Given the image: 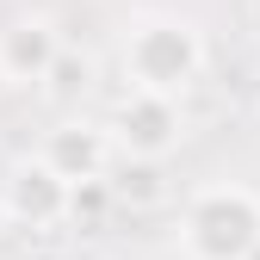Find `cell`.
Returning <instances> with one entry per match:
<instances>
[{
    "label": "cell",
    "mask_w": 260,
    "mask_h": 260,
    "mask_svg": "<svg viewBox=\"0 0 260 260\" xmlns=\"http://www.w3.org/2000/svg\"><path fill=\"white\" fill-rule=\"evenodd\" d=\"M112 137L118 155L137 168H161L180 143H186V106L180 93H149V87H124V100L112 112Z\"/></svg>",
    "instance_id": "cell-3"
},
{
    "label": "cell",
    "mask_w": 260,
    "mask_h": 260,
    "mask_svg": "<svg viewBox=\"0 0 260 260\" xmlns=\"http://www.w3.org/2000/svg\"><path fill=\"white\" fill-rule=\"evenodd\" d=\"M50 168L62 180H75V186H100L112 174V161H118V137H112V124H93V118H69V124H56L44 149H38Z\"/></svg>",
    "instance_id": "cell-5"
},
{
    "label": "cell",
    "mask_w": 260,
    "mask_h": 260,
    "mask_svg": "<svg viewBox=\"0 0 260 260\" xmlns=\"http://www.w3.org/2000/svg\"><path fill=\"white\" fill-rule=\"evenodd\" d=\"M0 199L19 230H56L62 217H75V180H62L44 155H31V161H13Z\"/></svg>",
    "instance_id": "cell-4"
},
{
    "label": "cell",
    "mask_w": 260,
    "mask_h": 260,
    "mask_svg": "<svg viewBox=\"0 0 260 260\" xmlns=\"http://www.w3.org/2000/svg\"><path fill=\"white\" fill-rule=\"evenodd\" d=\"M180 248L186 260H248L260 248V192L242 180L199 186L180 211Z\"/></svg>",
    "instance_id": "cell-2"
},
{
    "label": "cell",
    "mask_w": 260,
    "mask_h": 260,
    "mask_svg": "<svg viewBox=\"0 0 260 260\" xmlns=\"http://www.w3.org/2000/svg\"><path fill=\"white\" fill-rule=\"evenodd\" d=\"M7 87H13V75H7V62H0V93H7Z\"/></svg>",
    "instance_id": "cell-7"
},
{
    "label": "cell",
    "mask_w": 260,
    "mask_h": 260,
    "mask_svg": "<svg viewBox=\"0 0 260 260\" xmlns=\"http://www.w3.org/2000/svg\"><path fill=\"white\" fill-rule=\"evenodd\" d=\"M211 62V44L205 31L180 19V13H143L137 25L124 31V87H149V93H186L192 81L205 75Z\"/></svg>",
    "instance_id": "cell-1"
},
{
    "label": "cell",
    "mask_w": 260,
    "mask_h": 260,
    "mask_svg": "<svg viewBox=\"0 0 260 260\" xmlns=\"http://www.w3.org/2000/svg\"><path fill=\"white\" fill-rule=\"evenodd\" d=\"M62 50L69 44H62V31H56L50 13H19L7 31H0V62H7L13 87H44Z\"/></svg>",
    "instance_id": "cell-6"
},
{
    "label": "cell",
    "mask_w": 260,
    "mask_h": 260,
    "mask_svg": "<svg viewBox=\"0 0 260 260\" xmlns=\"http://www.w3.org/2000/svg\"><path fill=\"white\" fill-rule=\"evenodd\" d=\"M248 260H260V248H254V254H248Z\"/></svg>",
    "instance_id": "cell-8"
}]
</instances>
